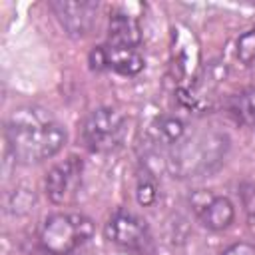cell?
Masks as SVG:
<instances>
[{"instance_id":"cell-17","label":"cell","mask_w":255,"mask_h":255,"mask_svg":"<svg viewBox=\"0 0 255 255\" xmlns=\"http://www.w3.org/2000/svg\"><path fill=\"white\" fill-rule=\"evenodd\" d=\"M221 255H255V245L245 243V241H239V243L229 245Z\"/></svg>"},{"instance_id":"cell-7","label":"cell","mask_w":255,"mask_h":255,"mask_svg":"<svg viewBox=\"0 0 255 255\" xmlns=\"http://www.w3.org/2000/svg\"><path fill=\"white\" fill-rule=\"evenodd\" d=\"M50 10L58 18L64 32L72 38L88 36L98 20V4L86 0H54L50 2Z\"/></svg>"},{"instance_id":"cell-5","label":"cell","mask_w":255,"mask_h":255,"mask_svg":"<svg viewBox=\"0 0 255 255\" xmlns=\"http://www.w3.org/2000/svg\"><path fill=\"white\" fill-rule=\"evenodd\" d=\"M84 175V161L78 155H70L56 163L44 181L46 195L54 205H66L76 199Z\"/></svg>"},{"instance_id":"cell-1","label":"cell","mask_w":255,"mask_h":255,"mask_svg":"<svg viewBox=\"0 0 255 255\" xmlns=\"http://www.w3.org/2000/svg\"><path fill=\"white\" fill-rule=\"evenodd\" d=\"M6 141L20 163H40L54 157L66 143V129L54 116L38 106H24L10 114Z\"/></svg>"},{"instance_id":"cell-13","label":"cell","mask_w":255,"mask_h":255,"mask_svg":"<svg viewBox=\"0 0 255 255\" xmlns=\"http://www.w3.org/2000/svg\"><path fill=\"white\" fill-rule=\"evenodd\" d=\"M235 56L243 66L255 64V26L243 32L235 42Z\"/></svg>"},{"instance_id":"cell-2","label":"cell","mask_w":255,"mask_h":255,"mask_svg":"<svg viewBox=\"0 0 255 255\" xmlns=\"http://www.w3.org/2000/svg\"><path fill=\"white\" fill-rule=\"evenodd\" d=\"M229 139L221 131H197L181 137L169 155V169L175 177H195L213 171L225 157Z\"/></svg>"},{"instance_id":"cell-12","label":"cell","mask_w":255,"mask_h":255,"mask_svg":"<svg viewBox=\"0 0 255 255\" xmlns=\"http://www.w3.org/2000/svg\"><path fill=\"white\" fill-rule=\"evenodd\" d=\"M183 131H185V126L181 120L173 118V116H163V118H157L155 124H153V133L159 141L163 143H177L181 137H183Z\"/></svg>"},{"instance_id":"cell-8","label":"cell","mask_w":255,"mask_h":255,"mask_svg":"<svg viewBox=\"0 0 255 255\" xmlns=\"http://www.w3.org/2000/svg\"><path fill=\"white\" fill-rule=\"evenodd\" d=\"M191 203L195 207V213H197L201 225L211 231H223L235 219V207H233L231 199L225 195H213L209 191L199 189L191 197Z\"/></svg>"},{"instance_id":"cell-3","label":"cell","mask_w":255,"mask_h":255,"mask_svg":"<svg viewBox=\"0 0 255 255\" xmlns=\"http://www.w3.org/2000/svg\"><path fill=\"white\" fill-rule=\"evenodd\" d=\"M94 235V223L82 213H54L40 227V245L48 255H70Z\"/></svg>"},{"instance_id":"cell-4","label":"cell","mask_w":255,"mask_h":255,"mask_svg":"<svg viewBox=\"0 0 255 255\" xmlns=\"http://www.w3.org/2000/svg\"><path fill=\"white\" fill-rule=\"evenodd\" d=\"M126 137V118L116 108H96L82 124V141L94 153L116 149Z\"/></svg>"},{"instance_id":"cell-11","label":"cell","mask_w":255,"mask_h":255,"mask_svg":"<svg viewBox=\"0 0 255 255\" xmlns=\"http://www.w3.org/2000/svg\"><path fill=\"white\" fill-rule=\"evenodd\" d=\"M229 114L241 126H255V88H245L229 100Z\"/></svg>"},{"instance_id":"cell-9","label":"cell","mask_w":255,"mask_h":255,"mask_svg":"<svg viewBox=\"0 0 255 255\" xmlns=\"http://www.w3.org/2000/svg\"><path fill=\"white\" fill-rule=\"evenodd\" d=\"M139 44H141L139 22L122 10L114 12L108 22V46L135 50Z\"/></svg>"},{"instance_id":"cell-16","label":"cell","mask_w":255,"mask_h":255,"mask_svg":"<svg viewBox=\"0 0 255 255\" xmlns=\"http://www.w3.org/2000/svg\"><path fill=\"white\" fill-rule=\"evenodd\" d=\"M90 68L96 70V72H102V70H108V52H106V46H96L92 52H90Z\"/></svg>"},{"instance_id":"cell-15","label":"cell","mask_w":255,"mask_h":255,"mask_svg":"<svg viewBox=\"0 0 255 255\" xmlns=\"http://www.w3.org/2000/svg\"><path fill=\"white\" fill-rule=\"evenodd\" d=\"M239 195H241V203H243V209L247 213V219L253 223L255 221V185L253 183H241Z\"/></svg>"},{"instance_id":"cell-10","label":"cell","mask_w":255,"mask_h":255,"mask_svg":"<svg viewBox=\"0 0 255 255\" xmlns=\"http://www.w3.org/2000/svg\"><path fill=\"white\" fill-rule=\"evenodd\" d=\"M106 52H108V70H114L122 76H135L143 70V58L137 50L106 46Z\"/></svg>"},{"instance_id":"cell-6","label":"cell","mask_w":255,"mask_h":255,"mask_svg":"<svg viewBox=\"0 0 255 255\" xmlns=\"http://www.w3.org/2000/svg\"><path fill=\"white\" fill-rule=\"evenodd\" d=\"M104 233L108 241H112L122 249L143 251L149 245V229L145 221L126 209H118L110 215V219L106 221Z\"/></svg>"},{"instance_id":"cell-14","label":"cell","mask_w":255,"mask_h":255,"mask_svg":"<svg viewBox=\"0 0 255 255\" xmlns=\"http://www.w3.org/2000/svg\"><path fill=\"white\" fill-rule=\"evenodd\" d=\"M135 197H137V203L143 205V207L155 203V199H157V185H155V181H153V177L149 173H141L137 177Z\"/></svg>"}]
</instances>
